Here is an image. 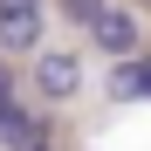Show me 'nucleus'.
I'll use <instances>...</instances> for the list:
<instances>
[{
  "instance_id": "obj_1",
  "label": "nucleus",
  "mask_w": 151,
  "mask_h": 151,
  "mask_svg": "<svg viewBox=\"0 0 151 151\" xmlns=\"http://www.w3.org/2000/svg\"><path fill=\"white\" fill-rule=\"evenodd\" d=\"M28 83H35V103H76L83 96V55L41 48V55H28Z\"/></svg>"
},
{
  "instance_id": "obj_2",
  "label": "nucleus",
  "mask_w": 151,
  "mask_h": 151,
  "mask_svg": "<svg viewBox=\"0 0 151 151\" xmlns=\"http://www.w3.org/2000/svg\"><path fill=\"white\" fill-rule=\"evenodd\" d=\"M89 41L103 48L110 62H124V55H144V28H137V14H131V7H103V21L89 28Z\"/></svg>"
},
{
  "instance_id": "obj_3",
  "label": "nucleus",
  "mask_w": 151,
  "mask_h": 151,
  "mask_svg": "<svg viewBox=\"0 0 151 151\" xmlns=\"http://www.w3.org/2000/svg\"><path fill=\"white\" fill-rule=\"evenodd\" d=\"M0 144L7 151H48V117L7 96V103H0Z\"/></svg>"
},
{
  "instance_id": "obj_4",
  "label": "nucleus",
  "mask_w": 151,
  "mask_h": 151,
  "mask_svg": "<svg viewBox=\"0 0 151 151\" xmlns=\"http://www.w3.org/2000/svg\"><path fill=\"white\" fill-rule=\"evenodd\" d=\"M110 96H124V103H151V48L110 62Z\"/></svg>"
},
{
  "instance_id": "obj_5",
  "label": "nucleus",
  "mask_w": 151,
  "mask_h": 151,
  "mask_svg": "<svg viewBox=\"0 0 151 151\" xmlns=\"http://www.w3.org/2000/svg\"><path fill=\"white\" fill-rule=\"evenodd\" d=\"M41 14H0V55H41Z\"/></svg>"
},
{
  "instance_id": "obj_6",
  "label": "nucleus",
  "mask_w": 151,
  "mask_h": 151,
  "mask_svg": "<svg viewBox=\"0 0 151 151\" xmlns=\"http://www.w3.org/2000/svg\"><path fill=\"white\" fill-rule=\"evenodd\" d=\"M55 7L76 21V28H96V21H103V7H110V0H55Z\"/></svg>"
},
{
  "instance_id": "obj_7",
  "label": "nucleus",
  "mask_w": 151,
  "mask_h": 151,
  "mask_svg": "<svg viewBox=\"0 0 151 151\" xmlns=\"http://www.w3.org/2000/svg\"><path fill=\"white\" fill-rule=\"evenodd\" d=\"M0 14H41V0H0Z\"/></svg>"
},
{
  "instance_id": "obj_8",
  "label": "nucleus",
  "mask_w": 151,
  "mask_h": 151,
  "mask_svg": "<svg viewBox=\"0 0 151 151\" xmlns=\"http://www.w3.org/2000/svg\"><path fill=\"white\" fill-rule=\"evenodd\" d=\"M7 96H14V76H7V62H0V103H7Z\"/></svg>"
}]
</instances>
